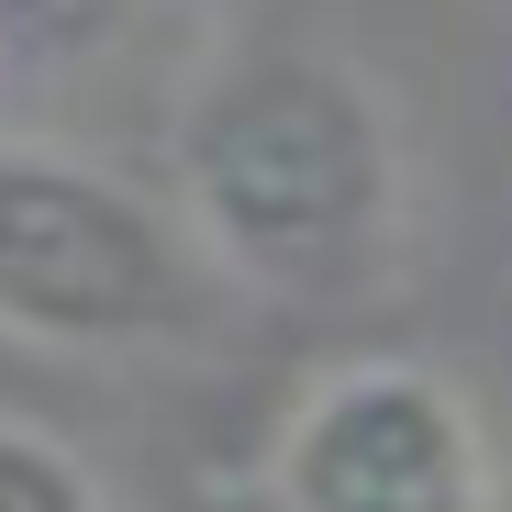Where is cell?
<instances>
[{"instance_id": "obj_1", "label": "cell", "mask_w": 512, "mask_h": 512, "mask_svg": "<svg viewBox=\"0 0 512 512\" xmlns=\"http://www.w3.org/2000/svg\"><path fill=\"white\" fill-rule=\"evenodd\" d=\"M167 201L256 301H368L412 256V156L334 45H245L179 101Z\"/></svg>"}, {"instance_id": "obj_2", "label": "cell", "mask_w": 512, "mask_h": 512, "mask_svg": "<svg viewBox=\"0 0 512 512\" xmlns=\"http://www.w3.org/2000/svg\"><path fill=\"white\" fill-rule=\"evenodd\" d=\"M234 279L190 212L67 145H0V334L56 357L212 346Z\"/></svg>"}, {"instance_id": "obj_3", "label": "cell", "mask_w": 512, "mask_h": 512, "mask_svg": "<svg viewBox=\"0 0 512 512\" xmlns=\"http://www.w3.org/2000/svg\"><path fill=\"white\" fill-rule=\"evenodd\" d=\"M268 512H501L490 423L423 357L323 368L268 446Z\"/></svg>"}, {"instance_id": "obj_4", "label": "cell", "mask_w": 512, "mask_h": 512, "mask_svg": "<svg viewBox=\"0 0 512 512\" xmlns=\"http://www.w3.org/2000/svg\"><path fill=\"white\" fill-rule=\"evenodd\" d=\"M0 512H112V490L34 412H0Z\"/></svg>"}]
</instances>
